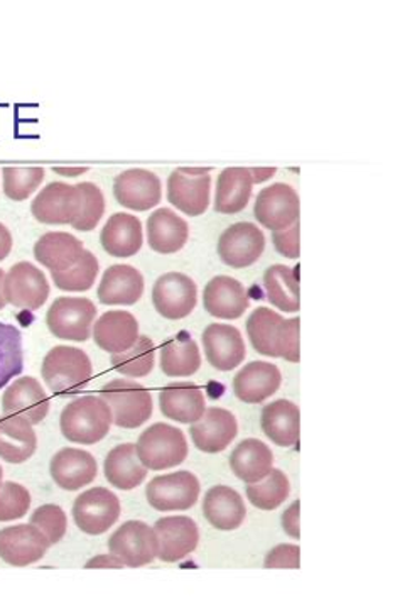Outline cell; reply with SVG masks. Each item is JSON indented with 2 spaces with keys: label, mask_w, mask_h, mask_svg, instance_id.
Returning a JSON list of instances; mask_svg holds the SVG:
<instances>
[{
  "label": "cell",
  "mask_w": 400,
  "mask_h": 600,
  "mask_svg": "<svg viewBox=\"0 0 400 600\" xmlns=\"http://www.w3.org/2000/svg\"><path fill=\"white\" fill-rule=\"evenodd\" d=\"M112 410L100 396H81L64 407L60 418L61 433L80 446H96L109 434Z\"/></svg>",
  "instance_id": "6da1fadb"
},
{
  "label": "cell",
  "mask_w": 400,
  "mask_h": 600,
  "mask_svg": "<svg viewBox=\"0 0 400 600\" xmlns=\"http://www.w3.org/2000/svg\"><path fill=\"white\" fill-rule=\"evenodd\" d=\"M41 374L54 394L67 398L87 388L93 376L92 360L77 347L58 346L42 360Z\"/></svg>",
  "instance_id": "7a4b0ae2"
},
{
  "label": "cell",
  "mask_w": 400,
  "mask_h": 600,
  "mask_svg": "<svg viewBox=\"0 0 400 600\" xmlns=\"http://www.w3.org/2000/svg\"><path fill=\"white\" fill-rule=\"evenodd\" d=\"M100 398L109 404L113 424L127 430L142 427L152 417V396L144 386L127 379H113L100 391Z\"/></svg>",
  "instance_id": "3957f363"
},
{
  "label": "cell",
  "mask_w": 400,
  "mask_h": 600,
  "mask_svg": "<svg viewBox=\"0 0 400 600\" xmlns=\"http://www.w3.org/2000/svg\"><path fill=\"white\" fill-rule=\"evenodd\" d=\"M138 456L148 470H166L180 466L188 457L183 431L171 424L156 423L138 440Z\"/></svg>",
  "instance_id": "277c9868"
},
{
  "label": "cell",
  "mask_w": 400,
  "mask_h": 600,
  "mask_svg": "<svg viewBox=\"0 0 400 600\" xmlns=\"http://www.w3.org/2000/svg\"><path fill=\"white\" fill-rule=\"evenodd\" d=\"M97 307L88 298H57L47 313V326L57 339L87 342L92 336Z\"/></svg>",
  "instance_id": "5b68a950"
},
{
  "label": "cell",
  "mask_w": 400,
  "mask_h": 600,
  "mask_svg": "<svg viewBox=\"0 0 400 600\" xmlns=\"http://www.w3.org/2000/svg\"><path fill=\"white\" fill-rule=\"evenodd\" d=\"M200 491L198 477L180 470L154 477L146 489V499L156 511H187L197 504Z\"/></svg>",
  "instance_id": "8992f818"
},
{
  "label": "cell",
  "mask_w": 400,
  "mask_h": 600,
  "mask_svg": "<svg viewBox=\"0 0 400 600\" xmlns=\"http://www.w3.org/2000/svg\"><path fill=\"white\" fill-rule=\"evenodd\" d=\"M109 550L119 558L123 567L139 569L151 566L158 557V537L154 528L142 521H127L110 537Z\"/></svg>",
  "instance_id": "52a82bcc"
},
{
  "label": "cell",
  "mask_w": 400,
  "mask_h": 600,
  "mask_svg": "<svg viewBox=\"0 0 400 600\" xmlns=\"http://www.w3.org/2000/svg\"><path fill=\"white\" fill-rule=\"evenodd\" d=\"M119 498L106 488H93L74 499L73 519L83 533L99 537L119 521Z\"/></svg>",
  "instance_id": "ba28073f"
},
{
  "label": "cell",
  "mask_w": 400,
  "mask_h": 600,
  "mask_svg": "<svg viewBox=\"0 0 400 600\" xmlns=\"http://www.w3.org/2000/svg\"><path fill=\"white\" fill-rule=\"evenodd\" d=\"M81 203L83 194L77 184L54 181L34 198L31 212L38 222L47 226H71L80 216Z\"/></svg>",
  "instance_id": "9c48e42d"
},
{
  "label": "cell",
  "mask_w": 400,
  "mask_h": 600,
  "mask_svg": "<svg viewBox=\"0 0 400 600\" xmlns=\"http://www.w3.org/2000/svg\"><path fill=\"white\" fill-rule=\"evenodd\" d=\"M253 216L257 222L272 232L289 229L301 216V202L294 188L276 183L263 188L257 197Z\"/></svg>",
  "instance_id": "30bf717a"
},
{
  "label": "cell",
  "mask_w": 400,
  "mask_h": 600,
  "mask_svg": "<svg viewBox=\"0 0 400 600\" xmlns=\"http://www.w3.org/2000/svg\"><path fill=\"white\" fill-rule=\"evenodd\" d=\"M156 311L168 320H183L193 313L198 303V288L190 276L168 272L152 288Z\"/></svg>",
  "instance_id": "8fae6325"
},
{
  "label": "cell",
  "mask_w": 400,
  "mask_h": 600,
  "mask_svg": "<svg viewBox=\"0 0 400 600\" xmlns=\"http://www.w3.org/2000/svg\"><path fill=\"white\" fill-rule=\"evenodd\" d=\"M6 301L21 310L36 311L47 303L50 283L31 262H19L9 269L4 278Z\"/></svg>",
  "instance_id": "7c38bea8"
},
{
  "label": "cell",
  "mask_w": 400,
  "mask_h": 600,
  "mask_svg": "<svg viewBox=\"0 0 400 600\" xmlns=\"http://www.w3.org/2000/svg\"><path fill=\"white\" fill-rule=\"evenodd\" d=\"M266 249V237L256 223L239 222L229 227L218 240V256L233 269L256 264Z\"/></svg>",
  "instance_id": "4fadbf2b"
},
{
  "label": "cell",
  "mask_w": 400,
  "mask_h": 600,
  "mask_svg": "<svg viewBox=\"0 0 400 600\" xmlns=\"http://www.w3.org/2000/svg\"><path fill=\"white\" fill-rule=\"evenodd\" d=\"M158 557L164 563H176L197 550L200 531L188 516H168L156 521Z\"/></svg>",
  "instance_id": "5bb4252c"
},
{
  "label": "cell",
  "mask_w": 400,
  "mask_h": 600,
  "mask_svg": "<svg viewBox=\"0 0 400 600\" xmlns=\"http://www.w3.org/2000/svg\"><path fill=\"white\" fill-rule=\"evenodd\" d=\"M117 202L136 212H148L159 206L162 198V183L152 171L127 170L113 181Z\"/></svg>",
  "instance_id": "9a60e30c"
},
{
  "label": "cell",
  "mask_w": 400,
  "mask_h": 600,
  "mask_svg": "<svg viewBox=\"0 0 400 600\" xmlns=\"http://www.w3.org/2000/svg\"><path fill=\"white\" fill-rule=\"evenodd\" d=\"M50 547L47 534L34 524H18L0 530V558L9 566H32L47 554Z\"/></svg>",
  "instance_id": "2e32d148"
},
{
  "label": "cell",
  "mask_w": 400,
  "mask_h": 600,
  "mask_svg": "<svg viewBox=\"0 0 400 600\" xmlns=\"http://www.w3.org/2000/svg\"><path fill=\"white\" fill-rule=\"evenodd\" d=\"M203 349L211 368L221 372L239 368L247 356L242 333L226 323H211L204 329Z\"/></svg>",
  "instance_id": "e0dca14e"
},
{
  "label": "cell",
  "mask_w": 400,
  "mask_h": 600,
  "mask_svg": "<svg viewBox=\"0 0 400 600\" xmlns=\"http://www.w3.org/2000/svg\"><path fill=\"white\" fill-rule=\"evenodd\" d=\"M190 433L198 450L220 453L236 440L239 423L229 410L208 408L197 423H191Z\"/></svg>",
  "instance_id": "ac0fdd59"
},
{
  "label": "cell",
  "mask_w": 400,
  "mask_h": 600,
  "mask_svg": "<svg viewBox=\"0 0 400 600\" xmlns=\"http://www.w3.org/2000/svg\"><path fill=\"white\" fill-rule=\"evenodd\" d=\"M210 174H190L180 168L169 177L168 200L187 216H203L210 207Z\"/></svg>",
  "instance_id": "d6986e66"
},
{
  "label": "cell",
  "mask_w": 400,
  "mask_h": 600,
  "mask_svg": "<svg viewBox=\"0 0 400 600\" xmlns=\"http://www.w3.org/2000/svg\"><path fill=\"white\" fill-rule=\"evenodd\" d=\"M6 414H18L31 424L41 423L50 413V396L34 378H21L9 386L2 398Z\"/></svg>",
  "instance_id": "ffe728a7"
},
{
  "label": "cell",
  "mask_w": 400,
  "mask_h": 600,
  "mask_svg": "<svg viewBox=\"0 0 400 600\" xmlns=\"http://www.w3.org/2000/svg\"><path fill=\"white\" fill-rule=\"evenodd\" d=\"M204 310L221 320H239L249 310V294L236 278L217 276L204 287Z\"/></svg>",
  "instance_id": "44dd1931"
},
{
  "label": "cell",
  "mask_w": 400,
  "mask_h": 600,
  "mask_svg": "<svg viewBox=\"0 0 400 600\" xmlns=\"http://www.w3.org/2000/svg\"><path fill=\"white\" fill-rule=\"evenodd\" d=\"M161 413L176 423H197L207 411L203 389L191 382H174L159 392Z\"/></svg>",
  "instance_id": "7402d4cb"
},
{
  "label": "cell",
  "mask_w": 400,
  "mask_h": 600,
  "mask_svg": "<svg viewBox=\"0 0 400 600\" xmlns=\"http://www.w3.org/2000/svg\"><path fill=\"white\" fill-rule=\"evenodd\" d=\"M51 477L63 491H80L99 473L96 457L80 449H61L51 459Z\"/></svg>",
  "instance_id": "603a6c76"
},
{
  "label": "cell",
  "mask_w": 400,
  "mask_h": 600,
  "mask_svg": "<svg viewBox=\"0 0 400 600\" xmlns=\"http://www.w3.org/2000/svg\"><path fill=\"white\" fill-rule=\"evenodd\" d=\"M282 374L271 362H250L233 379V392L247 404H259L281 388Z\"/></svg>",
  "instance_id": "cb8c5ba5"
},
{
  "label": "cell",
  "mask_w": 400,
  "mask_h": 600,
  "mask_svg": "<svg viewBox=\"0 0 400 600\" xmlns=\"http://www.w3.org/2000/svg\"><path fill=\"white\" fill-rule=\"evenodd\" d=\"M139 339V323L129 311H107L93 327V340L106 352L122 353Z\"/></svg>",
  "instance_id": "d4e9b609"
},
{
  "label": "cell",
  "mask_w": 400,
  "mask_h": 600,
  "mask_svg": "<svg viewBox=\"0 0 400 600\" xmlns=\"http://www.w3.org/2000/svg\"><path fill=\"white\" fill-rule=\"evenodd\" d=\"M142 293H144V276L132 266H110L103 272L99 287L100 303L130 307L141 300Z\"/></svg>",
  "instance_id": "484cf974"
},
{
  "label": "cell",
  "mask_w": 400,
  "mask_h": 600,
  "mask_svg": "<svg viewBox=\"0 0 400 600\" xmlns=\"http://www.w3.org/2000/svg\"><path fill=\"white\" fill-rule=\"evenodd\" d=\"M203 514L218 531H233L246 521L247 508L236 489L214 486L204 496Z\"/></svg>",
  "instance_id": "4316f807"
},
{
  "label": "cell",
  "mask_w": 400,
  "mask_h": 600,
  "mask_svg": "<svg viewBox=\"0 0 400 600\" xmlns=\"http://www.w3.org/2000/svg\"><path fill=\"white\" fill-rule=\"evenodd\" d=\"M100 244L113 258H132L142 248V223L130 213H116L100 233Z\"/></svg>",
  "instance_id": "83f0119b"
},
{
  "label": "cell",
  "mask_w": 400,
  "mask_h": 600,
  "mask_svg": "<svg viewBox=\"0 0 400 600\" xmlns=\"http://www.w3.org/2000/svg\"><path fill=\"white\" fill-rule=\"evenodd\" d=\"M190 226L171 209H158L148 219L149 248L159 254H174L187 246Z\"/></svg>",
  "instance_id": "f1b7e54d"
},
{
  "label": "cell",
  "mask_w": 400,
  "mask_h": 600,
  "mask_svg": "<svg viewBox=\"0 0 400 600\" xmlns=\"http://www.w3.org/2000/svg\"><path fill=\"white\" fill-rule=\"evenodd\" d=\"M38 449L34 428L26 418L6 414L0 418V459L9 463H24Z\"/></svg>",
  "instance_id": "f546056e"
},
{
  "label": "cell",
  "mask_w": 400,
  "mask_h": 600,
  "mask_svg": "<svg viewBox=\"0 0 400 600\" xmlns=\"http://www.w3.org/2000/svg\"><path fill=\"white\" fill-rule=\"evenodd\" d=\"M260 424L276 446L294 447L301 437V411L288 399H278L263 408Z\"/></svg>",
  "instance_id": "4dcf8cb0"
},
{
  "label": "cell",
  "mask_w": 400,
  "mask_h": 600,
  "mask_svg": "<svg viewBox=\"0 0 400 600\" xmlns=\"http://www.w3.org/2000/svg\"><path fill=\"white\" fill-rule=\"evenodd\" d=\"M106 479L120 491H132L139 488L148 477V469L138 456V447L133 443H122L113 447L103 466Z\"/></svg>",
  "instance_id": "1f68e13d"
},
{
  "label": "cell",
  "mask_w": 400,
  "mask_h": 600,
  "mask_svg": "<svg viewBox=\"0 0 400 600\" xmlns=\"http://www.w3.org/2000/svg\"><path fill=\"white\" fill-rule=\"evenodd\" d=\"M83 242L68 232H48L36 242L34 258L51 272L73 268L83 254Z\"/></svg>",
  "instance_id": "d6a6232c"
},
{
  "label": "cell",
  "mask_w": 400,
  "mask_h": 600,
  "mask_svg": "<svg viewBox=\"0 0 400 600\" xmlns=\"http://www.w3.org/2000/svg\"><path fill=\"white\" fill-rule=\"evenodd\" d=\"M253 181L247 168H227L221 171L217 180V194H214V212H242L252 194Z\"/></svg>",
  "instance_id": "836d02e7"
},
{
  "label": "cell",
  "mask_w": 400,
  "mask_h": 600,
  "mask_svg": "<svg viewBox=\"0 0 400 600\" xmlns=\"http://www.w3.org/2000/svg\"><path fill=\"white\" fill-rule=\"evenodd\" d=\"M272 463H274V453L257 438H247L230 456L232 472L247 484H253L263 479L271 472Z\"/></svg>",
  "instance_id": "e575fe53"
},
{
  "label": "cell",
  "mask_w": 400,
  "mask_h": 600,
  "mask_svg": "<svg viewBox=\"0 0 400 600\" xmlns=\"http://www.w3.org/2000/svg\"><path fill=\"white\" fill-rule=\"evenodd\" d=\"M200 368V347L187 332L178 333L161 347V371L169 378H190Z\"/></svg>",
  "instance_id": "d590c367"
},
{
  "label": "cell",
  "mask_w": 400,
  "mask_h": 600,
  "mask_svg": "<svg viewBox=\"0 0 400 600\" xmlns=\"http://www.w3.org/2000/svg\"><path fill=\"white\" fill-rule=\"evenodd\" d=\"M266 294L279 310L298 313L301 310V288L294 271L288 266L276 264L263 272Z\"/></svg>",
  "instance_id": "8d00e7d4"
},
{
  "label": "cell",
  "mask_w": 400,
  "mask_h": 600,
  "mask_svg": "<svg viewBox=\"0 0 400 600\" xmlns=\"http://www.w3.org/2000/svg\"><path fill=\"white\" fill-rule=\"evenodd\" d=\"M284 318L269 308L260 307L250 314L247 320V336L250 343L260 356L278 357L276 343H278L279 329Z\"/></svg>",
  "instance_id": "74e56055"
},
{
  "label": "cell",
  "mask_w": 400,
  "mask_h": 600,
  "mask_svg": "<svg viewBox=\"0 0 400 600\" xmlns=\"http://www.w3.org/2000/svg\"><path fill=\"white\" fill-rule=\"evenodd\" d=\"M246 491L250 504L262 511H274L279 506L284 504L286 499L291 494V484L282 470L271 469V472L259 482L247 484Z\"/></svg>",
  "instance_id": "f35d334b"
},
{
  "label": "cell",
  "mask_w": 400,
  "mask_h": 600,
  "mask_svg": "<svg viewBox=\"0 0 400 600\" xmlns=\"http://www.w3.org/2000/svg\"><path fill=\"white\" fill-rule=\"evenodd\" d=\"M112 368L127 378H146L156 364V347L149 337L139 336L138 342L129 350L112 356Z\"/></svg>",
  "instance_id": "ab89813d"
},
{
  "label": "cell",
  "mask_w": 400,
  "mask_h": 600,
  "mask_svg": "<svg viewBox=\"0 0 400 600\" xmlns=\"http://www.w3.org/2000/svg\"><path fill=\"white\" fill-rule=\"evenodd\" d=\"M24 371V349L18 327L0 322V389Z\"/></svg>",
  "instance_id": "60d3db41"
},
{
  "label": "cell",
  "mask_w": 400,
  "mask_h": 600,
  "mask_svg": "<svg viewBox=\"0 0 400 600\" xmlns=\"http://www.w3.org/2000/svg\"><path fill=\"white\" fill-rule=\"evenodd\" d=\"M99 271L100 264L96 256L90 251H84L73 268L63 272H51V278H53L54 287L58 290L81 293V291H88L96 284Z\"/></svg>",
  "instance_id": "b9f144b4"
},
{
  "label": "cell",
  "mask_w": 400,
  "mask_h": 600,
  "mask_svg": "<svg viewBox=\"0 0 400 600\" xmlns=\"http://www.w3.org/2000/svg\"><path fill=\"white\" fill-rule=\"evenodd\" d=\"M4 193L14 202L28 200L44 180V168H4Z\"/></svg>",
  "instance_id": "7bdbcfd3"
},
{
  "label": "cell",
  "mask_w": 400,
  "mask_h": 600,
  "mask_svg": "<svg viewBox=\"0 0 400 600\" xmlns=\"http://www.w3.org/2000/svg\"><path fill=\"white\" fill-rule=\"evenodd\" d=\"M77 187L83 194V203H81L80 216L71 223V227L80 232H90L99 226L106 213V198L102 190L90 181L78 183Z\"/></svg>",
  "instance_id": "ee69618b"
},
{
  "label": "cell",
  "mask_w": 400,
  "mask_h": 600,
  "mask_svg": "<svg viewBox=\"0 0 400 600\" xmlns=\"http://www.w3.org/2000/svg\"><path fill=\"white\" fill-rule=\"evenodd\" d=\"M31 508V494L18 482H4L0 486V521L8 523L24 518Z\"/></svg>",
  "instance_id": "f6af8a7d"
},
{
  "label": "cell",
  "mask_w": 400,
  "mask_h": 600,
  "mask_svg": "<svg viewBox=\"0 0 400 600\" xmlns=\"http://www.w3.org/2000/svg\"><path fill=\"white\" fill-rule=\"evenodd\" d=\"M31 524L47 534L51 544L60 543L68 531V518L57 504L39 506L31 516Z\"/></svg>",
  "instance_id": "bcb514c9"
},
{
  "label": "cell",
  "mask_w": 400,
  "mask_h": 600,
  "mask_svg": "<svg viewBox=\"0 0 400 600\" xmlns=\"http://www.w3.org/2000/svg\"><path fill=\"white\" fill-rule=\"evenodd\" d=\"M299 332H301V320L298 318H289L282 322L281 329H279L278 343H276V350H278V357L298 364L301 360V349H299Z\"/></svg>",
  "instance_id": "7dc6e473"
},
{
  "label": "cell",
  "mask_w": 400,
  "mask_h": 600,
  "mask_svg": "<svg viewBox=\"0 0 400 600\" xmlns=\"http://www.w3.org/2000/svg\"><path fill=\"white\" fill-rule=\"evenodd\" d=\"M266 569H299L301 567V550L298 544H279L269 551L263 562Z\"/></svg>",
  "instance_id": "c3c4849f"
},
{
  "label": "cell",
  "mask_w": 400,
  "mask_h": 600,
  "mask_svg": "<svg viewBox=\"0 0 400 600\" xmlns=\"http://www.w3.org/2000/svg\"><path fill=\"white\" fill-rule=\"evenodd\" d=\"M301 226L298 222L292 223L289 229L279 230L272 233V242H274L276 251L288 259H299L301 256Z\"/></svg>",
  "instance_id": "681fc988"
},
{
  "label": "cell",
  "mask_w": 400,
  "mask_h": 600,
  "mask_svg": "<svg viewBox=\"0 0 400 600\" xmlns=\"http://www.w3.org/2000/svg\"><path fill=\"white\" fill-rule=\"evenodd\" d=\"M299 512H301V501H294L288 509H286L284 514H282V528H284L286 533L291 538L299 540L301 538V528H299Z\"/></svg>",
  "instance_id": "f907efd6"
},
{
  "label": "cell",
  "mask_w": 400,
  "mask_h": 600,
  "mask_svg": "<svg viewBox=\"0 0 400 600\" xmlns=\"http://www.w3.org/2000/svg\"><path fill=\"white\" fill-rule=\"evenodd\" d=\"M122 567L123 563L116 554H99L87 563V569H122Z\"/></svg>",
  "instance_id": "816d5d0a"
},
{
  "label": "cell",
  "mask_w": 400,
  "mask_h": 600,
  "mask_svg": "<svg viewBox=\"0 0 400 600\" xmlns=\"http://www.w3.org/2000/svg\"><path fill=\"white\" fill-rule=\"evenodd\" d=\"M12 251V236L4 223H0V261H4Z\"/></svg>",
  "instance_id": "f5cc1de1"
},
{
  "label": "cell",
  "mask_w": 400,
  "mask_h": 600,
  "mask_svg": "<svg viewBox=\"0 0 400 600\" xmlns=\"http://www.w3.org/2000/svg\"><path fill=\"white\" fill-rule=\"evenodd\" d=\"M249 171L253 183H263V181L269 180V178L276 174V168H252Z\"/></svg>",
  "instance_id": "db71d44e"
},
{
  "label": "cell",
  "mask_w": 400,
  "mask_h": 600,
  "mask_svg": "<svg viewBox=\"0 0 400 600\" xmlns=\"http://www.w3.org/2000/svg\"><path fill=\"white\" fill-rule=\"evenodd\" d=\"M4 278L6 272L0 269V310H4L6 304H8L4 297Z\"/></svg>",
  "instance_id": "11a10c76"
},
{
  "label": "cell",
  "mask_w": 400,
  "mask_h": 600,
  "mask_svg": "<svg viewBox=\"0 0 400 600\" xmlns=\"http://www.w3.org/2000/svg\"><path fill=\"white\" fill-rule=\"evenodd\" d=\"M54 171L60 174H64V177H77V174H83L87 173V168H78V170H63V168H54Z\"/></svg>",
  "instance_id": "9f6ffc18"
},
{
  "label": "cell",
  "mask_w": 400,
  "mask_h": 600,
  "mask_svg": "<svg viewBox=\"0 0 400 600\" xmlns=\"http://www.w3.org/2000/svg\"><path fill=\"white\" fill-rule=\"evenodd\" d=\"M2 477H4V470L0 467V486H2Z\"/></svg>",
  "instance_id": "6f0895ef"
}]
</instances>
